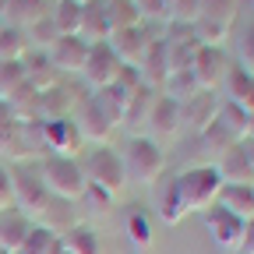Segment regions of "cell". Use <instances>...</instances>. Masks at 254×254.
I'll return each mask as SVG.
<instances>
[{"instance_id": "obj_1", "label": "cell", "mask_w": 254, "mask_h": 254, "mask_svg": "<svg viewBox=\"0 0 254 254\" xmlns=\"http://www.w3.org/2000/svg\"><path fill=\"white\" fill-rule=\"evenodd\" d=\"M173 187H177V198L184 205V212H208L222 190V177L212 163H201V166H187L184 173L173 177Z\"/></svg>"}, {"instance_id": "obj_2", "label": "cell", "mask_w": 254, "mask_h": 254, "mask_svg": "<svg viewBox=\"0 0 254 254\" xmlns=\"http://www.w3.org/2000/svg\"><path fill=\"white\" fill-rule=\"evenodd\" d=\"M39 177H43L46 194L64 201V205L81 201L85 187H88V180L81 173V163H78V159H64V155H46L39 163Z\"/></svg>"}, {"instance_id": "obj_3", "label": "cell", "mask_w": 254, "mask_h": 254, "mask_svg": "<svg viewBox=\"0 0 254 254\" xmlns=\"http://www.w3.org/2000/svg\"><path fill=\"white\" fill-rule=\"evenodd\" d=\"M78 163H81L85 180H88V184H95V187H103V190H110L113 198L127 187L124 159H120V152H117L113 145H95V148H88V152L78 159Z\"/></svg>"}, {"instance_id": "obj_4", "label": "cell", "mask_w": 254, "mask_h": 254, "mask_svg": "<svg viewBox=\"0 0 254 254\" xmlns=\"http://www.w3.org/2000/svg\"><path fill=\"white\" fill-rule=\"evenodd\" d=\"M120 159H124L127 180L145 184V187H152L159 177H163V170H166V148H163V145H155V141L145 138V134L127 141V148L120 152Z\"/></svg>"}, {"instance_id": "obj_5", "label": "cell", "mask_w": 254, "mask_h": 254, "mask_svg": "<svg viewBox=\"0 0 254 254\" xmlns=\"http://www.w3.org/2000/svg\"><path fill=\"white\" fill-rule=\"evenodd\" d=\"M11 184H14V208L32 219V222H39L46 219L53 198L46 194V187H43V177H39V166H32V163H21L11 170Z\"/></svg>"}, {"instance_id": "obj_6", "label": "cell", "mask_w": 254, "mask_h": 254, "mask_svg": "<svg viewBox=\"0 0 254 254\" xmlns=\"http://www.w3.org/2000/svg\"><path fill=\"white\" fill-rule=\"evenodd\" d=\"M155 39H163V32H155V25H145V21H141V25H134V28L113 32L110 50L117 53V60L124 64V67H138Z\"/></svg>"}, {"instance_id": "obj_7", "label": "cell", "mask_w": 254, "mask_h": 254, "mask_svg": "<svg viewBox=\"0 0 254 254\" xmlns=\"http://www.w3.org/2000/svg\"><path fill=\"white\" fill-rule=\"evenodd\" d=\"M71 120H74V127L81 131L85 145H92V148H95V145H110V138H113V131H117V127L110 124V117L95 106L92 95H81V99H78Z\"/></svg>"}, {"instance_id": "obj_8", "label": "cell", "mask_w": 254, "mask_h": 254, "mask_svg": "<svg viewBox=\"0 0 254 254\" xmlns=\"http://www.w3.org/2000/svg\"><path fill=\"white\" fill-rule=\"evenodd\" d=\"M124 71V64L117 60V53L110 50V43H99V46H92L88 50V60H85V67H81V81L88 85V92H99L106 85H117Z\"/></svg>"}, {"instance_id": "obj_9", "label": "cell", "mask_w": 254, "mask_h": 254, "mask_svg": "<svg viewBox=\"0 0 254 254\" xmlns=\"http://www.w3.org/2000/svg\"><path fill=\"white\" fill-rule=\"evenodd\" d=\"M184 131V120H180V106L166 95H155V106H152V117H148V131L145 138H152L155 145H170L173 138H180Z\"/></svg>"}, {"instance_id": "obj_10", "label": "cell", "mask_w": 254, "mask_h": 254, "mask_svg": "<svg viewBox=\"0 0 254 254\" xmlns=\"http://www.w3.org/2000/svg\"><path fill=\"white\" fill-rule=\"evenodd\" d=\"M43 138H46V152L50 155H64V159H78V152H85V138L74 127V120H43Z\"/></svg>"}, {"instance_id": "obj_11", "label": "cell", "mask_w": 254, "mask_h": 254, "mask_svg": "<svg viewBox=\"0 0 254 254\" xmlns=\"http://www.w3.org/2000/svg\"><path fill=\"white\" fill-rule=\"evenodd\" d=\"M201 219H205V233L212 237V244L219 247V251H237V244H240V233H244V222L237 219V215H230L226 208H219V205H212L208 212H201Z\"/></svg>"}, {"instance_id": "obj_12", "label": "cell", "mask_w": 254, "mask_h": 254, "mask_svg": "<svg viewBox=\"0 0 254 254\" xmlns=\"http://www.w3.org/2000/svg\"><path fill=\"white\" fill-rule=\"evenodd\" d=\"M226 71H230V57L222 50H212V46H201L194 64H190V74H194L201 92H215L222 85V78H226Z\"/></svg>"}, {"instance_id": "obj_13", "label": "cell", "mask_w": 254, "mask_h": 254, "mask_svg": "<svg viewBox=\"0 0 254 254\" xmlns=\"http://www.w3.org/2000/svg\"><path fill=\"white\" fill-rule=\"evenodd\" d=\"M88 43L85 39H78V36H60L50 50H46V57H50V64H53V71L57 74H81V67H85V60H88Z\"/></svg>"}, {"instance_id": "obj_14", "label": "cell", "mask_w": 254, "mask_h": 254, "mask_svg": "<svg viewBox=\"0 0 254 254\" xmlns=\"http://www.w3.org/2000/svg\"><path fill=\"white\" fill-rule=\"evenodd\" d=\"M219 95L215 92H194L190 99L180 106V120H184V131H190V134H201L205 127H212L215 124V113H219Z\"/></svg>"}, {"instance_id": "obj_15", "label": "cell", "mask_w": 254, "mask_h": 254, "mask_svg": "<svg viewBox=\"0 0 254 254\" xmlns=\"http://www.w3.org/2000/svg\"><path fill=\"white\" fill-rule=\"evenodd\" d=\"M155 88L148 85H138L131 95H127V110H124V127L131 131V138H141L148 131V117H152V106H155Z\"/></svg>"}, {"instance_id": "obj_16", "label": "cell", "mask_w": 254, "mask_h": 254, "mask_svg": "<svg viewBox=\"0 0 254 254\" xmlns=\"http://www.w3.org/2000/svg\"><path fill=\"white\" fill-rule=\"evenodd\" d=\"M78 39H85L88 46H99L113 39V21L103 0H88L85 11H81V28H78Z\"/></svg>"}, {"instance_id": "obj_17", "label": "cell", "mask_w": 254, "mask_h": 254, "mask_svg": "<svg viewBox=\"0 0 254 254\" xmlns=\"http://www.w3.org/2000/svg\"><path fill=\"white\" fill-rule=\"evenodd\" d=\"M50 14L46 0H0V21L7 28H21L28 32L36 21H43Z\"/></svg>"}, {"instance_id": "obj_18", "label": "cell", "mask_w": 254, "mask_h": 254, "mask_svg": "<svg viewBox=\"0 0 254 254\" xmlns=\"http://www.w3.org/2000/svg\"><path fill=\"white\" fill-rule=\"evenodd\" d=\"M78 99H81V95L74 92V85L57 81L53 88L39 92V120H67L74 113Z\"/></svg>"}, {"instance_id": "obj_19", "label": "cell", "mask_w": 254, "mask_h": 254, "mask_svg": "<svg viewBox=\"0 0 254 254\" xmlns=\"http://www.w3.org/2000/svg\"><path fill=\"white\" fill-rule=\"evenodd\" d=\"M222 92H226V103L254 113V74L240 64H230L226 78H222Z\"/></svg>"}, {"instance_id": "obj_20", "label": "cell", "mask_w": 254, "mask_h": 254, "mask_svg": "<svg viewBox=\"0 0 254 254\" xmlns=\"http://www.w3.org/2000/svg\"><path fill=\"white\" fill-rule=\"evenodd\" d=\"M222 177V184H254V166L244 152V141H237L230 152H222L215 163H212Z\"/></svg>"}, {"instance_id": "obj_21", "label": "cell", "mask_w": 254, "mask_h": 254, "mask_svg": "<svg viewBox=\"0 0 254 254\" xmlns=\"http://www.w3.org/2000/svg\"><path fill=\"white\" fill-rule=\"evenodd\" d=\"M215 205L226 208L230 215H237L240 222L254 219V184H222Z\"/></svg>"}, {"instance_id": "obj_22", "label": "cell", "mask_w": 254, "mask_h": 254, "mask_svg": "<svg viewBox=\"0 0 254 254\" xmlns=\"http://www.w3.org/2000/svg\"><path fill=\"white\" fill-rule=\"evenodd\" d=\"M138 74H141V85H148V88H163V81H166V74H170V60H166V43L163 39H155L152 46H148V53H145V60L138 64Z\"/></svg>"}, {"instance_id": "obj_23", "label": "cell", "mask_w": 254, "mask_h": 254, "mask_svg": "<svg viewBox=\"0 0 254 254\" xmlns=\"http://www.w3.org/2000/svg\"><path fill=\"white\" fill-rule=\"evenodd\" d=\"M32 230V219H25L18 208H7V212H0V251L4 254H14L25 237Z\"/></svg>"}, {"instance_id": "obj_24", "label": "cell", "mask_w": 254, "mask_h": 254, "mask_svg": "<svg viewBox=\"0 0 254 254\" xmlns=\"http://www.w3.org/2000/svg\"><path fill=\"white\" fill-rule=\"evenodd\" d=\"M21 64H25V81L36 88V92H46V88H53L60 81V74L53 71V64H50V57L43 50H32Z\"/></svg>"}, {"instance_id": "obj_25", "label": "cell", "mask_w": 254, "mask_h": 254, "mask_svg": "<svg viewBox=\"0 0 254 254\" xmlns=\"http://www.w3.org/2000/svg\"><path fill=\"white\" fill-rule=\"evenodd\" d=\"M64 247H67V254H103V237L95 233L92 226H67L60 233Z\"/></svg>"}, {"instance_id": "obj_26", "label": "cell", "mask_w": 254, "mask_h": 254, "mask_svg": "<svg viewBox=\"0 0 254 254\" xmlns=\"http://www.w3.org/2000/svg\"><path fill=\"white\" fill-rule=\"evenodd\" d=\"M92 99H95V106H99L106 117H110V124L113 127H120V120H124V110H127V88H120V85H106V88H99V92H88Z\"/></svg>"}, {"instance_id": "obj_27", "label": "cell", "mask_w": 254, "mask_h": 254, "mask_svg": "<svg viewBox=\"0 0 254 254\" xmlns=\"http://www.w3.org/2000/svg\"><path fill=\"white\" fill-rule=\"evenodd\" d=\"M7 103V110H11V117L18 120V124H32V120H39V92L32 88L28 81L11 95V99H4Z\"/></svg>"}, {"instance_id": "obj_28", "label": "cell", "mask_w": 254, "mask_h": 254, "mask_svg": "<svg viewBox=\"0 0 254 254\" xmlns=\"http://www.w3.org/2000/svg\"><path fill=\"white\" fill-rule=\"evenodd\" d=\"M81 11H85V4H78V0H60V4L50 7V21L57 25L60 36H78V28H81Z\"/></svg>"}, {"instance_id": "obj_29", "label": "cell", "mask_w": 254, "mask_h": 254, "mask_svg": "<svg viewBox=\"0 0 254 254\" xmlns=\"http://www.w3.org/2000/svg\"><path fill=\"white\" fill-rule=\"evenodd\" d=\"M32 53V43H28V32L21 28H0V64H11V60H25Z\"/></svg>"}, {"instance_id": "obj_30", "label": "cell", "mask_w": 254, "mask_h": 254, "mask_svg": "<svg viewBox=\"0 0 254 254\" xmlns=\"http://www.w3.org/2000/svg\"><path fill=\"white\" fill-rule=\"evenodd\" d=\"M194 92H201V88H198V81H194V74H190V71H173V74H166L163 88H159V95L173 99L177 106H184Z\"/></svg>"}, {"instance_id": "obj_31", "label": "cell", "mask_w": 254, "mask_h": 254, "mask_svg": "<svg viewBox=\"0 0 254 254\" xmlns=\"http://www.w3.org/2000/svg\"><path fill=\"white\" fill-rule=\"evenodd\" d=\"M18 134H21V124L11 117L7 103L0 99V159H14L18 163Z\"/></svg>"}, {"instance_id": "obj_32", "label": "cell", "mask_w": 254, "mask_h": 254, "mask_svg": "<svg viewBox=\"0 0 254 254\" xmlns=\"http://www.w3.org/2000/svg\"><path fill=\"white\" fill-rule=\"evenodd\" d=\"M127 240H131V247L138 251H148L152 240H155V226H152V215L134 208L131 215H127Z\"/></svg>"}, {"instance_id": "obj_33", "label": "cell", "mask_w": 254, "mask_h": 254, "mask_svg": "<svg viewBox=\"0 0 254 254\" xmlns=\"http://www.w3.org/2000/svg\"><path fill=\"white\" fill-rule=\"evenodd\" d=\"M215 124H222L226 131L237 138V141H247V127H251V113L247 110H240V106H233V103H226L222 99L219 103V113H215Z\"/></svg>"}, {"instance_id": "obj_34", "label": "cell", "mask_w": 254, "mask_h": 254, "mask_svg": "<svg viewBox=\"0 0 254 254\" xmlns=\"http://www.w3.org/2000/svg\"><path fill=\"white\" fill-rule=\"evenodd\" d=\"M237 14H240V0H201V7H198V18L230 25V28L237 25Z\"/></svg>"}, {"instance_id": "obj_35", "label": "cell", "mask_w": 254, "mask_h": 254, "mask_svg": "<svg viewBox=\"0 0 254 254\" xmlns=\"http://www.w3.org/2000/svg\"><path fill=\"white\" fill-rule=\"evenodd\" d=\"M159 222L163 226H180V222L187 219V212H184V205H180V198H177V187H173V180L163 187V194H159Z\"/></svg>"}, {"instance_id": "obj_36", "label": "cell", "mask_w": 254, "mask_h": 254, "mask_svg": "<svg viewBox=\"0 0 254 254\" xmlns=\"http://www.w3.org/2000/svg\"><path fill=\"white\" fill-rule=\"evenodd\" d=\"M57 237H60L57 230L43 226V222H32V230H28L25 244H21L14 254H50V247H53V240H57Z\"/></svg>"}, {"instance_id": "obj_37", "label": "cell", "mask_w": 254, "mask_h": 254, "mask_svg": "<svg viewBox=\"0 0 254 254\" xmlns=\"http://www.w3.org/2000/svg\"><path fill=\"white\" fill-rule=\"evenodd\" d=\"M198 141H201V148H205V152H215V155L230 152V148L237 145V138H233V134H230L222 124H212V127H205V131L198 134Z\"/></svg>"}, {"instance_id": "obj_38", "label": "cell", "mask_w": 254, "mask_h": 254, "mask_svg": "<svg viewBox=\"0 0 254 254\" xmlns=\"http://www.w3.org/2000/svg\"><path fill=\"white\" fill-rule=\"evenodd\" d=\"M103 4H106V0H103ZM106 11H110L113 32H124V28H134V25H141V18H138V11H134V4H131V0H110V4H106Z\"/></svg>"}, {"instance_id": "obj_39", "label": "cell", "mask_w": 254, "mask_h": 254, "mask_svg": "<svg viewBox=\"0 0 254 254\" xmlns=\"http://www.w3.org/2000/svg\"><path fill=\"white\" fill-rule=\"evenodd\" d=\"M21 85H25V64L21 60L0 64V99H11Z\"/></svg>"}, {"instance_id": "obj_40", "label": "cell", "mask_w": 254, "mask_h": 254, "mask_svg": "<svg viewBox=\"0 0 254 254\" xmlns=\"http://www.w3.org/2000/svg\"><path fill=\"white\" fill-rule=\"evenodd\" d=\"M57 39H60V32H57V25L50 21V14L28 28V43H32V50H43V53H46V50H50Z\"/></svg>"}, {"instance_id": "obj_41", "label": "cell", "mask_w": 254, "mask_h": 254, "mask_svg": "<svg viewBox=\"0 0 254 254\" xmlns=\"http://www.w3.org/2000/svg\"><path fill=\"white\" fill-rule=\"evenodd\" d=\"M131 4H134V11H138V18H141L145 25H159V28H163V25L170 21L166 0H131Z\"/></svg>"}, {"instance_id": "obj_42", "label": "cell", "mask_w": 254, "mask_h": 254, "mask_svg": "<svg viewBox=\"0 0 254 254\" xmlns=\"http://www.w3.org/2000/svg\"><path fill=\"white\" fill-rule=\"evenodd\" d=\"M81 201L88 205V212H95V215H106L110 208H113V194H110V190H103V187H95V184H88L85 187V194H81Z\"/></svg>"}, {"instance_id": "obj_43", "label": "cell", "mask_w": 254, "mask_h": 254, "mask_svg": "<svg viewBox=\"0 0 254 254\" xmlns=\"http://www.w3.org/2000/svg\"><path fill=\"white\" fill-rule=\"evenodd\" d=\"M240 67H247L254 74V21L244 28V36H240Z\"/></svg>"}, {"instance_id": "obj_44", "label": "cell", "mask_w": 254, "mask_h": 254, "mask_svg": "<svg viewBox=\"0 0 254 254\" xmlns=\"http://www.w3.org/2000/svg\"><path fill=\"white\" fill-rule=\"evenodd\" d=\"M14 208V184H11V170L0 166V212Z\"/></svg>"}, {"instance_id": "obj_45", "label": "cell", "mask_w": 254, "mask_h": 254, "mask_svg": "<svg viewBox=\"0 0 254 254\" xmlns=\"http://www.w3.org/2000/svg\"><path fill=\"white\" fill-rule=\"evenodd\" d=\"M233 254H254V219L244 222V233H240V244Z\"/></svg>"}, {"instance_id": "obj_46", "label": "cell", "mask_w": 254, "mask_h": 254, "mask_svg": "<svg viewBox=\"0 0 254 254\" xmlns=\"http://www.w3.org/2000/svg\"><path fill=\"white\" fill-rule=\"evenodd\" d=\"M50 254H67V247H64V240H60V237L53 240V247H50Z\"/></svg>"}, {"instance_id": "obj_47", "label": "cell", "mask_w": 254, "mask_h": 254, "mask_svg": "<svg viewBox=\"0 0 254 254\" xmlns=\"http://www.w3.org/2000/svg\"><path fill=\"white\" fill-rule=\"evenodd\" d=\"M244 152H247V159H251V166H254V138H247V141H244Z\"/></svg>"}, {"instance_id": "obj_48", "label": "cell", "mask_w": 254, "mask_h": 254, "mask_svg": "<svg viewBox=\"0 0 254 254\" xmlns=\"http://www.w3.org/2000/svg\"><path fill=\"white\" fill-rule=\"evenodd\" d=\"M247 138H254V113H251V127H247Z\"/></svg>"}, {"instance_id": "obj_49", "label": "cell", "mask_w": 254, "mask_h": 254, "mask_svg": "<svg viewBox=\"0 0 254 254\" xmlns=\"http://www.w3.org/2000/svg\"><path fill=\"white\" fill-rule=\"evenodd\" d=\"M46 4H50V7H53V4H60V0H46Z\"/></svg>"}, {"instance_id": "obj_50", "label": "cell", "mask_w": 254, "mask_h": 254, "mask_svg": "<svg viewBox=\"0 0 254 254\" xmlns=\"http://www.w3.org/2000/svg\"><path fill=\"white\" fill-rule=\"evenodd\" d=\"M247 4H251V11H254V0H247Z\"/></svg>"}, {"instance_id": "obj_51", "label": "cell", "mask_w": 254, "mask_h": 254, "mask_svg": "<svg viewBox=\"0 0 254 254\" xmlns=\"http://www.w3.org/2000/svg\"><path fill=\"white\" fill-rule=\"evenodd\" d=\"M78 4H88V0H78Z\"/></svg>"}, {"instance_id": "obj_52", "label": "cell", "mask_w": 254, "mask_h": 254, "mask_svg": "<svg viewBox=\"0 0 254 254\" xmlns=\"http://www.w3.org/2000/svg\"><path fill=\"white\" fill-rule=\"evenodd\" d=\"M0 28H4V21H0Z\"/></svg>"}, {"instance_id": "obj_53", "label": "cell", "mask_w": 254, "mask_h": 254, "mask_svg": "<svg viewBox=\"0 0 254 254\" xmlns=\"http://www.w3.org/2000/svg\"><path fill=\"white\" fill-rule=\"evenodd\" d=\"M106 4H110V0H106Z\"/></svg>"}, {"instance_id": "obj_54", "label": "cell", "mask_w": 254, "mask_h": 254, "mask_svg": "<svg viewBox=\"0 0 254 254\" xmlns=\"http://www.w3.org/2000/svg\"><path fill=\"white\" fill-rule=\"evenodd\" d=\"M0 254H4V251H0Z\"/></svg>"}]
</instances>
